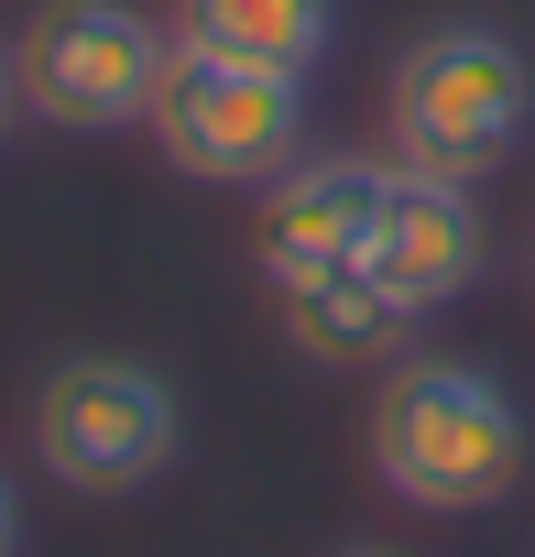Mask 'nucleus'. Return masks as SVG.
<instances>
[{
	"label": "nucleus",
	"mask_w": 535,
	"mask_h": 557,
	"mask_svg": "<svg viewBox=\"0 0 535 557\" xmlns=\"http://www.w3.org/2000/svg\"><path fill=\"white\" fill-rule=\"evenodd\" d=\"M535 132V55L502 23H426L383 77V153L405 175L481 186Z\"/></svg>",
	"instance_id": "f03ea898"
},
{
	"label": "nucleus",
	"mask_w": 535,
	"mask_h": 557,
	"mask_svg": "<svg viewBox=\"0 0 535 557\" xmlns=\"http://www.w3.org/2000/svg\"><path fill=\"white\" fill-rule=\"evenodd\" d=\"M350 557H394V546H350Z\"/></svg>",
	"instance_id": "f8f14e48"
},
{
	"label": "nucleus",
	"mask_w": 535,
	"mask_h": 557,
	"mask_svg": "<svg viewBox=\"0 0 535 557\" xmlns=\"http://www.w3.org/2000/svg\"><path fill=\"white\" fill-rule=\"evenodd\" d=\"M0 557H23V503H12V481H0Z\"/></svg>",
	"instance_id": "9b49d317"
},
{
	"label": "nucleus",
	"mask_w": 535,
	"mask_h": 557,
	"mask_svg": "<svg viewBox=\"0 0 535 557\" xmlns=\"http://www.w3.org/2000/svg\"><path fill=\"white\" fill-rule=\"evenodd\" d=\"M361 262H372V285H383L394 307H415V318L459 307V296L481 285V262H492L481 186H448V175H405V164H394V186H383V219H372Z\"/></svg>",
	"instance_id": "423d86ee"
},
{
	"label": "nucleus",
	"mask_w": 535,
	"mask_h": 557,
	"mask_svg": "<svg viewBox=\"0 0 535 557\" xmlns=\"http://www.w3.org/2000/svg\"><path fill=\"white\" fill-rule=\"evenodd\" d=\"M186 448V405L132 350H66L34 383V459L66 492H142Z\"/></svg>",
	"instance_id": "20e7f679"
},
{
	"label": "nucleus",
	"mask_w": 535,
	"mask_h": 557,
	"mask_svg": "<svg viewBox=\"0 0 535 557\" xmlns=\"http://www.w3.org/2000/svg\"><path fill=\"white\" fill-rule=\"evenodd\" d=\"M328 34H339V0H175V45H208V55H240V66H285V77H318Z\"/></svg>",
	"instance_id": "1a4fd4ad"
},
{
	"label": "nucleus",
	"mask_w": 535,
	"mask_h": 557,
	"mask_svg": "<svg viewBox=\"0 0 535 557\" xmlns=\"http://www.w3.org/2000/svg\"><path fill=\"white\" fill-rule=\"evenodd\" d=\"M383 186H394V153H296L274 186H262L251 262L274 273V285L328 273V262H361V240L383 219Z\"/></svg>",
	"instance_id": "0eeeda50"
},
{
	"label": "nucleus",
	"mask_w": 535,
	"mask_h": 557,
	"mask_svg": "<svg viewBox=\"0 0 535 557\" xmlns=\"http://www.w3.org/2000/svg\"><path fill=\"white\" fill-rule=\"evenodd\" d=\"M524 262H535V230H524Z\"/></svg>",
	"instance_id": "ddd939ff"
},
{
	"label": "nucleus",
	"mask_w": 535,
	"mask_h": 557,
	"mask_svg": "<svg viewBox=\"0 0 535 557\" xmlns=\"http://www.w3.org/2000/svg\"><path fill=\"white\" fill-rule=\"evenodd\" d=\"M175 66V23H153L142 0H34L12 34L23 110L55 132H132L153 121V88Z\"/></svg>",
	"instance_id": "7ed1b4c3"
},
{
	"label": "nucleus",
	"mask_w": 535,
	"mask_h": 557,
	"mask_svg": "<svg viewBox=\"0 0 535 557\" xmlns=\"http://www.w3.org/2000/svg\"><path fill=\"white\" fill-rule=\"evenodd\" d=\"M372 481L405 513H492L524 481V405L481 361L405 350L372 394Z\"/></svg>",
	"instance_id": "f257e3e1"
},
{
	"label": "nucleus",
	"mask_w": 535,
	"mask_h": 557,
	"mask_svg": "<svg viewBox=\"0 0 535 557\" xmlns=\"http://www.w3.org/2000/svg\"><path fill=\"white\" fill-rule=\"evenodd\" d=\"M175 175L197 186H274L296 153H307V77L285 66H240V55H208V45H175L164 88H153V121Z\"/></svg>",
	"instance_id": "39448f33"
},
{
	"label": "nucleus",
	"mask_w": 535,
	"mask_h": 557,
	"mask_svg": "<svg viewBox=\"0 0 535 557\" xmlns=\"http://www.w3.org/2000/svg\"><path fill=\"white\" fill-rule=\"evenodd\" d=\"M12 121H23V77H12V45H0V143H12Z\"/></svg>",
	"instance_id": "9d476101"
},
{
	"label": "nucleus",
	"mask_w": 535,
	"mask_h": 557,
	"mask_svg": "<svg viewBox=\"0 0 535 557\" xmlns=\"http://www.w3.org/2000/svg\"><path fill=\"white\" fill-rule=\"evenodd\" d=\"M274 296H285V339H296L307 361H328V372H394L405 339H415V307H394V296L372 285V262L296 273V285H274Z\"/></svg>",
	"instance_id": "6e6552de"
}]
</instances>
